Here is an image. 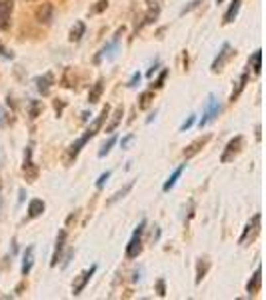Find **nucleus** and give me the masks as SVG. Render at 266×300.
Listing matches in <instances>:
<instances>
[{
  "label": "nucleus",
  "mask_w": 266,
  "mask_h": 300,
  "mask_svg": "<svg viewBox=\"0 0 266 300\" xmlns=\"http://www.w3.org/2000/svg\"><path fill=\"white\" fill-rule=\"evenodd\" d=\"M108 114H110V106L106 104V106H102L100 114H98L94 120H92V124H90V126L84 130V134H82V136L76 140L74 144L68 148V162H70V160H74L76 156H78V152L86 146V142H88L90 138H94L96 134H98V130H100V128H102V124H104V120L108 118Z\"/></svg>",
  "instance_id": "1"
},
{
  "label": "nucleus",
  "mask_w": 266,
  "mask_h": 300,
  "mask_svg": "<svg viewBox=\"0 0 266 300\" xmlns=\"http://www.w3.org/2000/svg\"><path fill=\"white\" fill-rule=\"evenodd\" d=\"M144 226H146V220H140V224L136 226V230L132 232L130 240H128V246H126V258H138L140 252H142V234H144Z\"/></svg>",
  "instance_id": "2"
},
{
  "label": "nucleus",
  "mask_w": 266,
  "mask_h": 300,
  "mask_svg": "<svg viewBox=\"0 0 266 300\" xmlns=\"http://www.w3.org/2000/svg\"><path fill=\"white\" fill-rule=\"evenodd\" d=\"M242 148H244V136H242V134H236L234 138L228 140V144L224 146V152H222V156H220V162H222V164L232 162V160L242 152Z\"/></svg>",
  "instance_id": "3"
},
{
  "label": "nucleus",
  "mask_w": 266,
  "mask_h": 300,
  "mask_svg": "<svg viewBox=\"0 0 266 300\" xmlns=\"http://www.w3.org/2000/svg\"><path fill=\"white\" fill-rule=\"evenodd\" d=\"M258 234H260V214L256 212V214L248 220V224L244 226V232H242V236L238 238V244H240V246H246V244L254 242Z\"/></svg>",
  "instance_id": "4"
},
{
  "label": "nucleus",
  "mask_w": 266,
  "mask_h": 300,
  "mask_svg": "<svg viewBox=\"0 0 266 300\" xmlns=\"http://www.w3.org/2000/svg\"><path fill=\"white\" fill-rule=\"evenodd\" d=\"M160 12H162V0H146V12H144L142 22L138 24L136 30H140V28H144L148 24H154L160 16Z\"/></svg>",
  "instance_id": "5"
},
{
  "label": "nucleus",
  "mask_w": 266,
  "mask_h": 300,
  "mask_svg": "<svg viewBox=\"0 0 266 300\" xmlns=\"http://www.w3.org/2000/svg\"><path fill=\"white\" fill-rule=\"evenodd\" d=\"M220 102L216 100V96L214 94H210L208 100H206V108H204V114H202V118L198 120V128H204L206 124H210L218 114H220Z\"/></svg>",
  "instance_id": "6"
},
{
  "label": "nucleus",
  "mask_w": 266,
  "mask_h": 300,
  "mask_svg": "<svg viewBox=\"0 0 266 300\" xmlns=\"http://www.w3.org/2000/svg\"><path fill=\"white\" fill-rule=\"evenodd\" d=\"M124 30H126V28H124V26H120V28L114 32V38L108 42V44H106V46H104V48H102V50H100V54L94 58V62H100L102 58L112 60V58L116 57V52H118V44H120V36L124 34Z\"/></svg>",
  "instance_id": "7"
},
{
  "label": "nucleus",
  "mask_w": 266,
  "mask_h": 300,
  "mask_svg": "<svg viewBox=\"0 0 266 300\" xmlns=\"http://www.w3.org/2000/svg\"><path fill=\"white\" fill-rule=\"evenodd\" d=\"M234 57V48L230 46V42H224L222 44V48H220V52H218V57L214 58V62H212V66H210V70L212 72H220L224 66L228 64V60Z\"/></svg>",
  "instance_id": "8"
},
{
  "label": "nucleus",
  "mask_w": 266,
  "mask_h": 300,
  "mask_svg": "<svg viewBox=\"0 0 266 300\" xmlns=\"http://www.w3.org/2000/svg\"><path fill=\"white\" fill-rule=\"evenodd\" d=\"M12 12H14V0H0V30H8L12 24Z\"/></svg>",
  "instance_id": "9"
},
{
  "label": "nucleus",
  "mask_w": 266,
  "mask_h": 300,
  "mask_svg": "<svg viewBox=\"0 0 266 300\" xmlns=\"http://www.w3.org/2000/svg\"><path fill=\"white\" fill-rule=\"evenodd\" d=\"M22 172L26 174V178L32 182V180H36L38 176V166L34 164V160H32V146H26L24 150V162H22Z\"/></svg>",
  "instance_id": "10"
},
{
  "label": "nucleus",
  "mask_w": 266,
  "mask_h": 300,
  "mask_svg": "<svg viewBox=\"0 0 266 300\" xmlns=\"http://www.w3.org/2000/svg\"><path fill=\"white\" fill-rule=\"evenodd\" d=\"M96 268H98V266H96V264H92L90 268H86L84 272H80V276H78V278L74 280V284H72V294H74V296H78V294H80V292L86 288V284H88V282H90V278H92V276L96 274Z\"/></svg>",
  "instance_id": "11"
},
{
  "label": "nucleus",
  "mask_w": 266,
  "mask_h": 300,
  "mask_svg": "<svg viewBox=\"0 0 266 300\" xmlns=\"http://www.w3.org/2000/svg\"><path fill=\"white\" fill-rule=\"evenodd\" d=\"M210 138H212V134H204V136H198L196 140H192L188 146H186V150H184V158L186 160H190V158H194L200 150L204 148L206 144L210 142Z\"/></svg>",
  "instance_id": "12"
},
{
  "label": "nucleus",
  "mask_w": 266,
  "mask_h": 300,
  "mask_svg": "<svg viewBox=\"0 0 266 300\" xmlns=\"http://www.w3.org/2000/svg\"><path fill=\"white\" fill-rule=\"evenodd\" d=\"M34 84H36V90L42 96H48L50 90H52V86H54V72H44L42 76H38L36 80H34Z\"/></svg>",
  "instance_id": "13"
},
{
  "label": "nucleus",
  "mask_w": 266,
  "mask_h": 300,
  "mask_svg": "<svg viewBox=\"0 0 266 300\" xmlns=\"http://www.w3.org/2000/svg\"><path fill=\"white\" fill-rule=\"evenodd\" d=\"M34 16L40 24H50L52 22V16H54V6L50 4V2H44V4H40L36 8V12H34Z\"/></svg>",
  "instance_id": "14"
},
{
  "label": "nucleus",
  "mask_w": 266,
  "mask_h": 300,
  "mask_svg": "<svg viewBox=\"0 0 266 300\" xmlns=\"http://www.w3.org/2000/svg\"><path fill=\"white\" fill-rule=\"evenodd\" d=\"M260 288H262V266L258 264L254 274L250 276V280L246 284V292L248 294H256V292H260Z\"/></svg>",
  "instance_id": "15"
},
{
  "label": "nucleus",
  "mask_w": 266,
  "mask_h": 300,
  "mask_svg": "<svg viewBox=\"0 0 266 300\" xmlns=\"http://www.w3.org/2000/svg\"><path fill=\"white\" fill-rule=\"evenodd\" d=\"M64 244H66V230H60L56 236V246H54V252H52V260L50 266H56L62 260V250H64Z\"/></svg>",
  "instance_id": "16"
},
{
  "label": "nucleus",
  "mask_w": 266,
  "mask_h": 300,
  "mask_svg": "<svg viewBox=\"0 0 266 300\" xmlns=\"http://www.w3.org/2000/svg\"><path fill=\"white\" fill-rule=\"evenodd\" d=\"M32 264H34V246H28V248L24 250V256H22V268H20L22 276H28V274H30Z\"/></svg>",
  "instance_id": "17"
},
{
  "label": "nucleus",
  "mask_w": 266,
  "mask_h": 300,
  "mask_svg": "<svg viewBox=\"0 0 266 300\" xmlns=\"http://www.w3.org/2000/svg\"><path fill=\"white\" fill-rule=\"evenodd\" d=\"M44 210H46L44 200H40V198H32V200L28 202V218H38V216H42Z\"/></svg>",
  "instance_id": "18"
},
{
  "label": "nucleus",
  "mask_w": 266,
  "mask_h": 300,
  "mask_svg": "<svg viewBox=\"0 0 266 300\" xmlns=\"http://www.w3.org/2000/svg\"><path fill=\"white\" fill-rule=\"evenodd\" d=\"M102 92H104V78H98L94 84H92L90 92H88V104H96L100 100Z\"/></svg>",
  "instance_id": "19"
},
{
  "label": "nucleus",
  "mask_w": 266,
  "mask_h": 300,
  "mask_svg": "<svg viewBox=\"0 0 266 300\" xmlns=\"http://www.w3.org/2000/svg\"><path fill=\"white\" fill-rule=\"evenodd\" d=\"M108 116H110V122L106 124V132H108V134H112V132L116 130V128H118V124L122 122V116H124V108H122V106H118V108H116V110H114L112 114H108Z\"/></svg>",
  "instance_id": "20"
},
{
  "label": "nucleus",
  "mask_w": 266,
  "mask_h": 300,
  "mask_svg": "<svg viewBox=\"0 0 266 300\" xmlns=\"http://www.w3.org/2000/svg\"><path fill=\"white\" fill-rule=\"evenodd\" d=\"M240 4H242V0H232V2H230L228 10L224 12V18H222L224 24L234 22V18H236V16H238V12H240Z\"/></svg>",
  "instance_id": "21"
},
{
  "label": "nucleus",
  "mask_w": 266,
  "mask_h": 300,
  "mask_svg": "<svg viewBox=\"0 0 266 300\" xmlns=\"http://www.w3.org/2000/svg\"><path fill=\"white\" fill-rule=\"evenodd\" d=\"M84 32H86V24H84L82 20H76L74 26L70 28V34H68V40H70V42H80V38L84 36Z\"/></svg>",
  "instance_id": "22"
},
{
  "label": "nucleus",
  "mask_w": 266,
  "mask_h": 300,
  "mask_svg": "<svg viewBox=\"0 0 266 300\" xmlns=\"http://www.w3.org/2000/svg\"><path fill=\"white\" fill-rule=\"evenodd\" d=\"M184 168H186V164H180V166H178V168L174 170V172H172L170 176H168V180H166V182L162 184V190H164V192H170L172 188H174V184L178 182V178L182 176V172H184Z\"/></svg>",
  "instance_id": "23"
},
{
  "label": "nucleus",
  "mask_w": 266,
  "mask_h": 300,
  "mask_svg": "<svg viewBox=\"0 0 266 300\" xmlns=\"http://www.w3.org/2000/svg\"><path fill=\"white\" fill-rule=\"evenodd\" d=\"M246 82H248V72H242L240 78H238V82H236V86H234V90H232V94H230V102L238 100V96H240L242 90L246 88Z\"/></svg>",
  "instance_id": "24"
},
{
  "label": "nucleus",
  "mask_w": 266,
  "mask_h": 300,
  "mask_svg": "<svg viewBox=\"0 0 266 300\" xmlns=\"http://www.w3.org/2000/svg\"><path fill=\"white\" fill-rule=\"evenodd\" d=\"M208 268H210V262L206 260V258H200V260L196 262V278H194L196 284H200V282L204 280V276H206Z\"/></svg>",
  "instance_id": "25"
},
{
  "label": "nucleus",
  "mask_w": 266,
  "mask_h": 300,
  "mask_svg": "<svg viewBox=\"0 0 266 300\" xmlns=\"http://www.w3.org/2000/svg\"><path fill=\"white\" fill-rule=\"evenodd\" d=\"M132 188H134V180H130V182H128L126 186H122V188H120V190H118V192H116V194H114V196H110L106 204H114V202H118V200H122V198H124V196H126V194H128V192L132 190Z\"/></svg>",
  "instance_id": "26"
},
{
  "label": "nucleus",
  "mask_w": 266,
  "mask_h": 300,
  "mask_svg": "<svg viewBox=\"0 0 266 300\" xmlns=\"http://www.w3.org/2000/svg\"><path fill=\"white\" fill-rule=\"evenodd\" d=\"M250 66H252L254 74H260V70H262V50H260V48L252 54V58H250Z\"/></svg>",
  "instance_id": "27"
},
{
  "label": "nucleus",
  "mask_w": 266,
  "mask_h": 300,
  "mask_svg": "<svg viewBox=\"0 0 266 300\" xmlns=\"http://www.w3.org/2000/svg\"><path fill=\"white\" fill-rule=\"evenodd\" d=\"M152 100H154V92H152V88H150V90H144V92L140 94L138 108H140V110H146V108H148V106L152 104Z\"/></svg>",
  "instance_id": "28"
},
{
  "label": "nucleus",
  "mask_w": 266,
  "mask_h": 300,
  "mask_svg": "<svg viewBox=\"0 0 266 300\" xmlns=\"http://www.w3.org/2000/svg\"><path fill=\"white\" fill-rule=\"evenodd\" d=\"M116 142H118V140H116V136L112 134V136H110V138H108V140H106V142L100 146V150H98V158H104V156H106V154L112 150V146L116 144Z\"/></svg>",
  "instance_id": "29"
},
{
  "label": "nucleus",
  "mask_w": 266,
  "mask_h": 300,
  "mask_svg": "<svg viewBox=\"0 0 266 300\" xmlns=\"http://www.w3.org/2000/svg\"><path fill=\"white\" fill-rule=\"evenodd\" d=\"M166 76H168V68H162V72H160V76L154 80V84H152V88H162L164 86V80H166Z\"/></svg>",
  "instance_id": "30"
},
{
  "label": "nucleus",
  "mask_w": 266,
  "mask_h": 300,
  "mask_svg": "<svg viewBox=\"0 0 266 300\" xmlns=\"http://www.w3.org/2000/svg\"><path fill=\"white\" fill-rule=\"evenodd\" d=\"M28 108H30V118H36L40 110H42V104L38 102V100H30L28 102Z\"/></svg>",
  "instance_id": "31"
},
{
  "label": "nucleus",
  "mask_w": 266,
  "mask_h": 300,
  "mask_svg": "<svg viewBox=\"0 0 266 300\" xmlns=\"http://www.w3.org/2000/svg\"><path fill=\"white\" fill-rule=\"evenodd\" d=\"M108 8V0H98L96 2V6H92L90 8V14H100L102 10H106Z\"/></svg>",
  "instance_id": "32"
},
{
  "label": "nucleus",
  "mask_w": 266,
  "mask_h": 300,
  "mask_svg": "<svg viewBox=\"0 0 266 300\" xmlns=\"http://www.w3.org/2000/svg\"><path fill=\"white\" fill-rule=\"evenodd\" d=\"M156 294H158L160 298L166 296V282H164V278H158V280H156Z\"/></svg>",
  "instance_id": "33"
},
{
  "label": "nucleus",
  "mask_w": 266,
  "mask_h": 300,
  "mask_svg": "<svg viewBox=\"0 0 266 300\" xmlns=\"http://www.w3.org/2000/svg\"><path fill=\"white\" fill-rule=\"evenodd\" d=\"M194 122H196V114H190L188 118L180 124V132H186L188 128H192V126H194Z\"/></svg>",
  "instance_id": "34"
},
{
  "label": "nucleus",
  "mask_w": 266,
  "mask_h": 300,
  "mask_svg": "<svg viewBox=\"0 0 266 300\" xmlns=\"http://www.w3.org/2000/svg\"><path fill=\"white\" fill-rule=\"evenodd\" d=\"M110 176H112V172H110V170H106L104 174H100V178L96 180V188H98V190H102V188H104V184H106V180H108Z\"/></svg>",
  "instance_id": "35"
},
{
  "label": "nucleus",
  "mask_w": 266,
  "mask_h": 300,
  "mask_svg": "<svg viewBox=\"0 0 266 300\" xmlns=\"http://www.w3.org/2000/svg\"><path fill=\"white\" fill-rule=\"evenodd\" d=\"M202 4V0H192V2H188V6H184L182 10H180V16H184V14H188L190 10H194V8H198Z\"/></svg>",
  "instance_id": "36"
},
{
  "label": "nucleus",
  "mask_w": 266,
  "mask_h": 300,
  "mask_svg": "<svg viewBox=\"0 0 266 300\" xmlns=\"http://www.w3.org/2000/svg\"><path fill=\"white\" fill-rule=\"evenodd\" d=\"M0 57L4 58V60H14V52H12L10 48H6V46L0 42Z\"/></svg>",
  "instance_id": "37"
},
{
  "label": "nucleus",
  "mask_w": 266,
  "mask_h": 300,
  "mask_svg": "<svg viewBox=\"0 0 266 300\" xmlns=\"http://www.w3.org/2000/svg\"><path fill=\"white\" fill-rule=\"evenodd\" d=\"M132 140H134V134H132V132H130V134H126V136H124V138L120 140V148L126 150L128 146H130V144H132Z\"/></svg>",
  "instance_id": "38"
},
{
  "label": "nucleus",
  "mask_w": 266,
  "mask_h": 300,
  "mask_svg": "<svg viewBox=\"0 0 266 300\" xmlns=\"http://www.w3.org/2000/svg\"><path fill=\"white\" fill-rule=\"evenodd\" d=\"M4 126H8V114L4 110V106L0 104V128H4Z\"/></svg>",
  "instance_id": "39"
},
{
  "label": "nucleus",
  "mask_w": 266,
  "mask_h": 300,
  "mask_svg": "<svg viewBox=\"0 0 266 300\" xmlns=\"http://www.w3.org/2000/svg\"><path fill=\"white\" fill-rule=\"evenodd\" d=\"M140 78H142V76H140V72H134L132 78L128 80V84H126V86H128V88H134V86H136V84L140 82Z\"/></svg>",
  "instance_id": "40"
},
{
  "label": "nucleus",
  "mask_w": 266,
  "mask_h": 300,
  "mask_svg": "<svg viewBox=\"0 0 266 300\" xmlns=\"http://www.w3.org/2000/svg\"><path fill=\"white\" fill-rule=\"evenodd\" d=\"M260 138H262V134H260V124H258V126H256V140L260 142Z\"/></svg>",
  "instance_id": "41"
},
{
  "label": "nucleus",
  "mask_w": 266,
  "mask_h": 300,
  "mask_svg": "<svg viewBox=\"0 0 266 300\" xmlns=\"http://www.w3.org/2000/svg\"><path fill=\"white\" fill-rule=\"evenodd\" d=\"M156 68H158V64H156V66H152L150 70H148V74H146V76H148V78H150V76H154V72H156Z\"/></svg>",
  "instance_id": "42"
},
{
  "label": "nucleus",
  "mask_w": 266,
  "mask_h": 300,
  "mask_svg": "<svg viewBox=\"0 0 266 300\" xmlns=\"http://www.w3.org/2000/svg\"><path fill=\"white\" fill-rule=\"evenodd\" d=\"M0 194H2V182H0ZM0 207H2V196H0Z\"/></svg>",
  "instance_id": "43"
},
{
  "label": "nucleus",
  "mask_w": 266,
  "mask_h": 300,
  "mask_svg": "<svg viewBox=\"0 0 266 300\" xmlns=\"http://www.w3.org/2000/svg\"><path fill=\"white\" fill-rule=\"evenodd\" d=\"M222 2H224V0H216V4H222Z\"/></svg>",
  "instance_id": "44"
},
{
  "label": "nucleus",
  "mask_w": 266,
  "mask_h": 300,
  "mask_svg": "<svg viewBox=\"0 0 266 300\" xmlns=\"http://www.w3.org/2000/svg\"><path fill=\"white\" fill-rule=\"evenodd\" d=\"M0 162H2V154H0Z\"/></svg>",
  "instance_id": "45"
}]
</instances>
